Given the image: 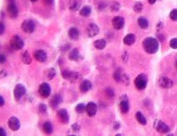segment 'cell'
Here are the masks:
<instances>
[{
  "mask_svg": "<svg viewBox=\"0 0 177 136\" xmlns=\"http://www.w3.org/2000/svg\"><path fill=\"white\" fill-rule=\"evenodd\" d=\"M143 46L146 53L153 54L158 50V42L154 38H147L143 40Z\"/></svg>",
  "mask_w": 177,
  "mask_h": 136,
  "instance_id": "6da1fadb",
  "label": "cell"
},
{
  "mask_svg": "<svg viewBox=\"0 0 177 136\" xmlns=\"http://www.w3.org/2000/svg\"><path fill=\"white\" fill-rule=\"evenodd\" d=\"M147 76L145 74H140L135 79V85L138 90H143L147 85Z\"/></svg>",
  "mask_w": 177,
  "mask_h": 136,
  "instance_id": "7a4b0ae2",
  "label": "cell"
},
{
  "mask_svg": "<svg viewBox=\"0 0 177 136\" xmlns=\"http://www.w3.org/2000/svg\"><path fill=\"white\" fill-rule=\"evenodd\" d=\"M11 46L14 50H21L24 46V42L18 35H14L11 39Z\"/></svg>",
  "mask_w": 177,
  "mask_h": 136,
  "instance_id": "3957f363",
  "label": "cell"
},
{
  "mask_svg": "<svg viewBox=\"0 0 177 136\" xmlns=\"http://www.w3.org/2000/svg\"><path fill=\"white\" fill-rule=\"evenodd\" d=\"M36 25L32 20H26L21 24V30L25 33H32L35 30Z\"/></svg>",
  "mask_w": 177,
  "mask_h": 136,
  "instance_id": "277c9868",
  "label": "cell"
},
{
  "mask_svg": "<svg viewBox=\"0 0 177 136\" xmlns=\"http://www.w3.org/2000/svg\"><path fill=\"white\" fill-rule=\"evenodd\" d=\"M25 93H26V88H25V86L23 85H21V84L16 85V86L14 87V98L16 100H20Z\"/></svg>",
  "mask_w": 177,
  "mask_h": 136,
  "instance_id": "5b68a950",
  "label": "cell"
},
{
  "mask_svg": "<svg viewBox=\"0 0 177 136\" xmlns=\"http://www.w3.org/2000/svg\"><path fill=\"white\" fill-rule=\"evenodd\" d=\"M38 92L43 98H48L51 94V87L47 83H43L40 85Z\"/></svg>",
  "mask_w": 177,
  "mask_h": 136,
  "instance_id": "8992f818",
  "label": "cell"
},
{
  "mask_svg": "<svg viewBox=\"0 0 177 136\" xmlns=\"http://www.w3.org/2000/svg\"><path fill=\"white\" fill-rule=\"evenodd\" d=\"M7 14H8L9 17H11V18H16L18 16L19 11L14 1L9 2V4L7 6Z\"/></svg>",
  "mask_w": 177,
  "mask_h": 136,
  "instance_id": "52a82bcc",
  "label": "cell"
},
{
  "mask_svg": "<svg viewBox=\"0 0 177 136\" xmlns=\"http://www.w3.org/2000/svg\"><path fill=\"white\" fill-rule=\"evenodd\" d=\"M8 125L11 130L18 131L21 127V123H20V120L16 116H12L8 120Z\"/></svg>",
  "mask_w": 177,
  "mask_h": 136,
  "instance_id": "ba28073f",
  "label": "cell"
},
{
  "mask_svg": "<svg viewBox=\"0 0 177 136\" xmlns=\"http://www.w3.org/2000/svg\"><path fill=\"white\" fill-rule=\"evenodd\" d=\"M99 33V28L95 23H90L87 28V34L90 38H94Z\"/></svg>",
  "mask_w": 177,
  "mask_h": 136,
  "instance_id": "9c48e42d",
  "label": "cell"
},
{
  "mask_svg": "<svg viewBox=\"0 0 177 136\" xmlns=\"http://www.w3.org/2000/svg\"><path fill=\"white\" fill-rule=\"evenodd\" d=\"M97 107L96 105V103L94 102H89L86 106V113L89 116H94L97 113Z\"/></svg>",
  "mask_w": 177,
  "mask_h": 136,
  "instance_id": "30bf717a",
  "label": "cell"
},
{
  "mask_svg": "<svg viewBox=\"0 0 177 136\" xmlns=\"http://www.w3.org/2000/svg\"><path fill=\"white\" fill-rule=\"evenodd\" d=\"M124 19L120 16H116L113 19V26L115 30H121L124 26Z\"/></svg>",
  "mask_w": 177,
  "mask_h": 136,
  "instance_id": "8fae6325",
  "label": "cell"
},
{
  "mask_svg": "<svg viewBox=\"0 0 177 136\" xmlns=\"http://www.w3.org/2000/svg\"><path fill=\"white\" fill-rule=\"evenodd\" d=\"M158 84L162 88H171L173 86V81L167 77H162L158 80Z\"/></svg>",
  "mask_w": 177,
  "mask_h": 136,
  "instance_id": "7c38bea8",
  "label": "cell"
},
{
  "mask_svg": "<svg viewBox=\"0 0 177 136\" xmlns=\"http://www.w3.org/2000/svg\"><path fill=\"white\" fill-rule=\"evenodd\" d=\"M155 128L160 133H166L169 132V127L162 121H157L155 123Z\"/></svg>",
  "mask_w": 177,
  "mask_h": 136,
  "instance_id": "4fadbf2b",
  "label": "cell"
},
{
  "mask_svg": "<svg viewBox=\"0 0 177 136\" xmlns=\"http://www.w3.org/2000/svg\"><path fill=\"white\" fill-rule=\"evenodd\" d=\"M34 57L39 62H44L47 60V54L43 50H37L34 54Z\"/></svg>",
  "mask_w": 177,
  "mask_h": 136,
  "instance_id": "5bb4252c",
  "label": "cell"
},
{
  "mask_svg": "<svg viewBox=\"0 0 177 136\" xmlns=\"http://www.w3.org/2000/svg\"><path fill=\"white\" fill-rule=\"evenodd\" d=\"M58 116L59 117L61 123H63V124H67L68 121H69V116L67 114V111L66 109H64L59 110Z\"/></svg>",
  "mask_w": 177,
  "mask_h": 136,
  "instance_id": "9a60e30c",
  "label": "cell"
},
{
  "mask_svg": "<svg viewBox=\"0 0 177 136\" xmlns=\"http://www.w3.org/2000/svg\"><path fill=\"white\" fill-rule=\"evenodd\" d=\"M81 79H82V75L80 73L75 72V71H70L69 72V76L67 77V80L70 81L71 83H77Z\"/></svg>",
  "mask_w": 177,
  "mask_h": 136,
  "instance_id": "2e32d148",
  "label": "cell"
},
{
  "mask_svg": "<svg viewBox=\"0 0 177 136\" xmlns=\"http://www.w3.org/2000/svg\"><path fill=\"white\" fill-rule=\"evenodd\" d=\"M82 2L80 0H70L69 2V9L71 12H76L80 9Z\"/></svg>",
  "mask_w": 177,
  "mask_h": 136,
  "instance_id": "e0dca14e",
  "label": "cell"
},
{
  "mask_svg": "<svg viewBox=\"0 0 177 136\" xmlns=\"http://www.w3.org/2000/svg\"><path fill=\"white\" fill-rule=\"evenodd\" d=\"M62 101V98L60 97V95H54L52 99V101H50V105L52 109H56Z\"/></svg>",
  "mask_w": 177,
  "mask_h": 136,
  "instance_id": "ac0fdd59",
  "label": "cell"
},
{
  "mask_svg": "<svg viewBox=\"0 0 177 136\" xmlns=\"http://www.w3.org/2000/svg\"><path fill=\"white\" fill-rule=\"evenodd\" d=\"M135 36L134 34H128L123 39L124 44L127 46H132L135 43Z\"/></svg>",
  "mask_w": 177,
  "mask_h": 136,
  "instance_id": "d6986e66",
  "label": "cell"
},
{
  "mask_svg": "<svg viewBox=\"0 0 177 136\" xmlns=\"http://www.w3.org/2000/svg\"><path fill=\"white\" fill-rule=\"evenodd\" d=\"M68 36L71 39L73 40H76L78 39L79 36H80V33H79V30L76 29V28H71L68 31Z\"/></svg>",
  "mask_w": 177,
  "mask_h": 136,
  "instance_id": "ffe728a7",
  "label": "cell"
},
{
  "mask_svg": "<svg viewBox=\"0 0 177 136\" xmlns=\"http://www.w3.org/2000/svg\"><path fill=\"white\" fill-rule=\"evenodd\" d=\"M90 88H91V83L89 80H84L80 85V90L82 93H87L88 91L90 90Z\"/></svg>",
  "mask_w": 177,
  "mask_h": 136,
  "instance_id": "44dd1931",
  "label": "cell"
},
{
  "mask_svg": "<svg viewBox=\"0 0 177 136\" xmlns=\"http://www.w3.org/2000/svg\"><path fill=\"white\" fill-rule=\"evenodd\" d=\"M69 59L71 61H78L80 59V53L77 48L73 49L69 54Z\"/></svg>",
  "mask_w": 177,
  "mask_h": 136,
  "instance_id": "7402d4cb",
  "label": "cell"
},
{
  "mask_svg": "<svg viewBox=\"0 0 177 136\" xmlns=\"http://www.w3.org/2000/svg\"><path fill=\"white\" fill-rule=\"evenodd\" d=\"M106 46V42L105 39H97L94 42V46L98 49V50H102Z\"/></svg>",
  "mask_w": 177,
  "mask_h": 136,
  "instance_id": "603a6c76",
  "label": "cell"
},
{
  "mask_svg": "<svg viewBox=\"0 0 177 136\" xmlns=\"http://www.w3.org/2000/svg\"><path fill=\"white\" fill-rule=\"evenodd\" d=\"M21 60H22V61L25 63V64H27V65H29V64H30L31 63V57H30V54H29V52L28 51H25L22 54H21Z\"/></svg>",
  "mask_w": 177,
  "mask_h": 136,
  "instance_id": "cb8c5ba5",
  "label": "cell"
},
{
  "mask_svg": "<svg viewBox=\"0 0 177 136\" xmlns=\"http://www.w3.org/2000/svg\"><path fill=\"white\" fill-rule=\"evenodd\" d=\"M120 109L122 113H127L129 109V105L128 101H120Z\"/></svg>",
  "mask_w": 177,
  "mask_h": 136,
  "instance_id": "d4e9b609",
  "label": "cell"
},
{
  "mask_svg": "<svg viewBox=\"0 0 177 136\" xmlns=\"http://www.w3.org/2000/svg\"><path fill=\"white\" fill-rule=\"evenodd\" d=\"M43 130H44V132L45 133L51 134V133L53 132V127H52V125L51 123L46 122V123H44V124H43Z\"/></svg>",
  "mask_w": 177,
  "mask_h": 136,
  "instance_id": "484cf974",
  "label": "cell"
},
{
  "mask_svg": "<svg viewBox=\"0 0 177 136\" xmlns=\"http://www.w3.org/2000/svg\"><path fill=\"white\" fill-rule=\"evenodd\" d=\"M135 118H136V120H137L141 124H147V120H146L145 116H144L141 112H136V114H135Z\"/></svg>",
  "mask_w": 177,
  "mask_h": 136,
  "instance_id": "4316f807",
  "label": "cell"
},
{
  "mask_svg": "<svg viewBox=\"0 0 177 136\" xmlns=\"http://www.w3.org/2000/svg\"><path fill=\"white\" fill-rule=\"evenodd\" d=\"M137 22H138V25L140 26V28H142V29H143V30H145V29L148 28L149 23H148V21H147L145 18H143V17H140V18L138 19Z\"/></svg>",
  "mask_w": 177,
  "mask_h": 136,
  "instance_id": "83f0119b",
  "label": "cell"
},
{
  "mask_svg": "<svg viewBox=\"0 0 177 136\" xmlns=\"http://www.w3.org/2000/svg\"><path fill=\"white\" fill-rule=\"evenodd\" d=\"M91 14V8L90 7H83L81 10H80V14L82 15V16H84V17H86V16H89L90 14Z\"/></svg>",
  "mask_w": 177,
  "mask_h": 136,
  "instance_id": "f1b7e54d",
  "label": "cell"
},
{
  "mask_svg": "<svg viewBox=\"0 0 177 136\" xmlns=\"http://www.w3.org/2000/svg\"><path fill=\"white\" fill-rule=\"evenodd\" d=\"M120 7V4L118 2H113L112 5L110 6V9H111L112 12H117V11H119Z\"/></svg>",
  "mask_w": 177,
  "mask_h": 136,
  "instance_id": "f546056e",
  "label": "cell"
},
{
  "mask_svg": "<svg viewBox=\"0 0 177 136\" xmlns=\"http://www.w3.org/2000/svg\"><path fill=\"white\" fill-rule=\"evenodd\" d=\"M121 75H122V73H121L120 69L116 70V71L114 72V74H113V79H114L115 81H117V82H120Z\"/></svg>",
  "mask_w": 177,
  "mask_h": 136,
  "instance_id": "4dcf8cb0",
  "label": "cell"
},
{
  "mask_svg": "<svg viewBox=\"0 0 177 136\" xmlns=\"http://www.w3.org/2000/svg\"><path fill=\"white\" fill-rule=\"evenodd\" d=\"M143 4L142 3H140V2H136L135 5H134V7H133V9H134V11L135 12H136V13H140L142 10H143Z\"/></svg>",
  "mask_w": 177,
  "mask_h": 136,
  "instance_id": "1f68e13d",
  "label": "cell"
},
{
  "mask_svg": "<svg viewBox=\"0 0 177 136\" xmlns=\"http://www.w3.org/2000/svg\"><path fill=\"white\" fill-rule=\"evenodd\" d=\"M55 75H56V71H55L54 69H50L47 71V77H48V79H50V80H52V78H54Z\"/></svg>",
  "mask_w": 177,
  "mask_h": 136,
  "instance_id": "d6a6232c",
  "label": "cell"
},
{
  "mask_svg": "<svg viewBox=\"0 0 177 136\" xmlns=\"http://www.w3.org/2000/svg\"><path fill=\"white\" fill-rule=\"evenodd\" d=\"M85 109H86V106L84 104H82V103L78 104L76 106V109H75L76 112H78V113H83L85 111Z\"/></svg>",
  "mask_w": 177,
  "mask_h": 136,
  "instance_id": "836d02e7",
  "label": "cell"
},
{
  "mask_svg": "<svg viewBox=\"0 0 177 136\" xmlns=\"http://www.w3.org/2000/svg\"><path fill=\"white\" fill-rule=\"evenodd\" d=\"M169 16H170V19H171L172 21L176 22V21H177V9L172 10L171 13H170V14H169Z\"/></svg>",
  "mask_w": 177,
  "mask_h": 136,
  "instance_id": "e575fe53",
  "label": "cell"
},
{
  "mask_svg": "<svg viewBox=\"0 0 177 136\" xmlns=\"http://www.w3.org/2000/svg\"><path fill=\"white\" fill-rule=\"evenodd\" d=\"M120 81L124 84V85H128L129 84V77L127 76V75H125V74H122L121 75V79H120Z\"/></svg>",
  "mask_w": 177,
  "mask_h": 136,
  "instance_id": "d590c367",
  "label": "cell"
},
{
  "mask_svg": "<svg viewBox=\"0 0 177 136\" xmlns=\"http://www.w3.org/2000/svg\"><path fill=\"white\" fill-rule=\"evenodd\" d=\"M170 46L173 49H177V38H173L170 41Z\"/></svg>",
  "mask_w": 177,
  "mask_h": 136,
  "instance_id": "8d00e7d4",
  "label": "cell"
},
{
  "mask_svg": "<svg viewBox=\"0 0 177 136\" xmlns=\"http://www.w3.org/2000/svg\"><path fill=\"white\" fill-rule=\"evenodd\" d=\"M105 92H106V94H107L109 97H113V95H114V92H113V90L112 88L108 87V88L105 90Z\"/></svg>",
  "mask_w": 177,
  "mask_h": 136,
  "instance_id": "74e56055",
  "label": "cell"
},
{
  "mask_svg": "<svg viewBox=\"0 0 177 136\" xmlns=\"http://www.w3.org/2000/svg\"><path fill=\"white\" fill-rule=\"evenodd\" d=\"M46 109H47L46 105H44V104H40V106H39V110H40V112L44 113V112L46 111Z\"/></svg>",
  "mask_w": 177,
  "mask_h": 136,
  "instance_id": "f35d334b",
  "label": "cell"
},
{
  "mask_svg": "<svg viewBox=\"0 0 177 136\" xmlns=\"http://www.w3.org/2000/svg\"><path fill=\"white\" fill-rule=\"evenodd\" d=\"M5 30H6V27L4 25V23L3 22H0V35L4 34Z\"/></svg>",
  "mask_w": 177,
  "mask_h": 136,
  "instance_id": "ab89813d",
  "label": "cell"
},
{
  "mask_svg": "<svg viewBox=\"0 0 177 136\" xmlns=\"http://www.w3.org/2000/svg\"><path fill=\"white\" fill-rule=\"evenodd\" d=\"M72 129H73L75 132H78V131H80L81 127H80L79 124H74L72 125Z\"/></svg>",
  "mask_w": 177,
  "mask_h": 136,
  "instance_id": "60d3db41",
  "label": "cell"
},
{
  "mask_svg": "<svg viewBox=\"0 0 177 136\" xmlns=\"http://www.w3.org/2000/svg\"><path fill=\"white\" fill-rule=\"evenodd\" d=\"M6 60V56L4 54H0V64L5 63Z\"/></svg>",
  "mask_w": 177,
  "mask_h": 136,
  "instance_id": "b9f144b4",
  "label": "cell"
},
{
  "mask_svg": "<svg viewBox=\"0 0 177 136\" xmlns=\"http://www.w3.org/2000/svg\"><path fill=\"white\" fill-rule=\"evenodd\" d=\"M6 131L2 127H0V136H6Z\"/></svg>",
  "mask_w": 177,
  "mask_h": 136,
  "instance_id": "7bdbcfd3",
  "label": "cell"
},
{
  "mask_svg": "<svg viewBox=\"0 0 177 136\" xmlns=\"http://www.w3.org/2000/svg\"><path fill=\"white\" fill-rule=\"evenodd\" d=\"M5 105V99L0 95V107H2Z\"/></svg>",
  "mask_w": 177,
  "mask_h": 136,
  "instance_id": "ee69618b",
  "label": "cell"
},
{
  "mask_svg": "<svg viewBox=\"0 0 177 136\" xmlns=\"http://www.w3.org/2000/svg\"><path fill=\"white\" fill-rule=\"evenodd\" d=\"M44 3H45L46 5L50 6V5H52V4H53L54 0H44Z\"/></svg>",
  "mask_w": 177,
  "mask_h": 136,
  "instance_id": "f6af8a7d",
  "label": "cell"
},
{
  "mask_svg": "<svg viewBox=\"0 0 177 136\" xmlns=\"http://www.w3.org/2000/svg\"><path fill=\"white\" fill-rule=\"evenodd\" d=\"M122 58H124V61H127V58H128V54L124 53V54L122 55Z\"/></svg>",
  "mask_w": 177,
  "mask_h": 136,
  "instance_id": "bcb514c9",
  "label": "cell"
},
{
  "mask_svg": "<svg viewBox=\"0 0 177 136\" xmlns=\"http://www.w3.org/2000/svg\"><path fill=\"white\" fill-rule=\"evenodd\" d=\"M120 101H128V97L126 95H122L120 97Z\"/></svg>",
  "mask_w": 177,
  "mask_h": 136,
  "instance_id": "7dc6e473",
  "label": "cell"
},
{
  "mask_svg": "<svg viewBox=\"0 0 177 136\" xmlns=\"http://www.w3.org/2000/svg\"><path fill=\"white\" fill-rule=\"evenodd\" d=\"M148 2L150 4V5H153V4H155V2H156V0H148Z\"/></svg>",
  "mask_w": 177,
  "mask_h": 136,
  "instance_id": "c3c4849f",
  "label": "cell"
},
{
  "mask_svg": "<svg viewBox=\"0 0 177 136\" xmlns=\"http://www.w3.org/2000/svg\"><path fill=\"white\" fill-rule=\"evenodd\" d=\"M30 1H31V2H37V0H30Z\"/></svg>",
  "mask_w": 177,
  "mask_h": 136,
  "instance_id": "681fc988",
  "label": "cell"
},
{
  "mask_svg": "<svg viewBox=\"0 0 177 136\" xmlns=\"http://www.w3.org/2000/svg\"><path fill=\"white\" fill-rule=\"evenodd\" d=\"M176 68H177V61H176Z\"/></svg>",
  "mask_w": 177,
  "mask_h": 136,
  "instance_id": "f907efd6",
  "label": "cell"
}]
</instances>
